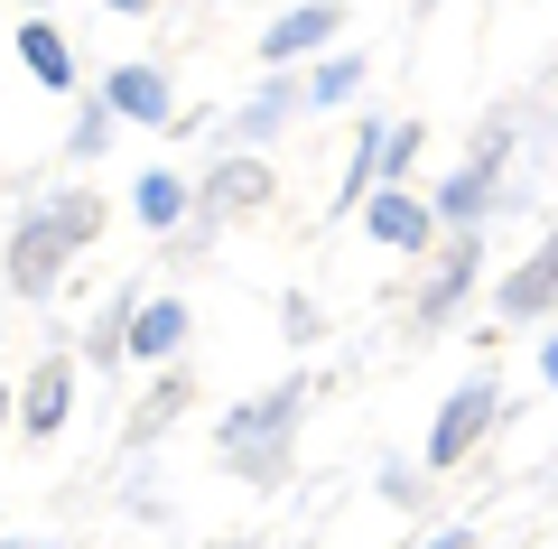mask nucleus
Instances as JSON below:
<instances>
[{"label":"nucleus","mask_w":558,"mask_h":549,"mask_svg":"<svg viewBox=\"0 0 558 549\" xmlns=\"http://www.w3.org/2000/svg\"><path fill=\"white\" fill-rule=\"evenodd\" d=\"M279 419H299V382H279L270 401H252V410H233V419H223V438H233V456H242L252 475H270V466H279V447H270V438H279Z\"/></svg>","instance_id":"nucleus-1"},{"label":"nucleus","mask_w":558,"mask_h":549,"mask_svg":"<svg viewBox=\"0 0 558 549\" xmlns=\"http://www.w3.org/2000/svg\"><path fill=\"white\" fill-rule=\"evenodd\" d=\"M484 419H494V382H465V392L438 410V429H428V456H438V466H447V456H465Z\"/></svg>","instance_id":"nucleus-2"},{"label":"nucleus","mask_w":558,"mask_h":549,"mask_svg":"<svg viewBox=\"0 0 558 549\" xmlns=\"http://www.w3.org/2000/svg\"><path fill=\"white\" fill-rule=\"evenodd\" d=\"M57 252H65L57 224H28V234L10 242V279H20V289H47V279H57Z\"/></svg>","instance_id":"nucleus-3"},{"label":"nucleus","mask_w":558,"mask_h":549,"mask_svg":"<svg viewBox=\"0 0 558 549\" xmlns=\"http://www.w3.org/2000/svg\"><path fill=\"white\" fill-rule=\"evenodd\" d=\"M502 308H512V317H539V308H558V234L539 242V261L512 279V289H502Z\"/></svg>","instance_id":"nucleus-4"},{"label":"nucleus","mask_w":558,"mask_h":549,"mask_svg":"<svg viewBox=\"0 0 558 549\" xmlns=\"http://www.w3.org/2000/svg\"><path fill=\"white\" fill-rule=\"evenodd\" d=\"M20 57H28V75H38V84H75V57H65V38H57V28H38V20H28V28H20Z\"/></svg>","instance_id":"nucleus-5"},{"label":"nucleus","mask_w":558,"mask_h":549,"mask_svg":"<svg viewBox=\"0 0 558 549\" xmlns=\"http://www.w3.org/2000/svg\"><path fill=\"white\" fill-rule=\"evenodd\" d=\"M20 419H28V429H57V419H65V363H38V382H28V401H20Z\"/></svg>","instance_id":"nucleus-6"},{"label":"nucleus","mask_w":558,"mask_h":549,"mask_svg":"<svg viewBox=\"0 0 558 549\" xmlns=\"http://www.w3.org/2000/svg\"><path fill=\"white\" fill-rule=\"evenodd\" d=\"M373 234H381V242H400V252H410V242H428V215H418L410 196H373Z\"/></svg>","instance_id":"nucleus-7"},{"label":"nucleus","mask_w":558,"mask_h":549,"mask_svg":"<svg viewBox=\"0 0 558 549\" xmlns=\"http://www.w3.org/2000/svg\"><path fill=\"white\" fill-rule=\"evenodd\" d=\"M178 335H186V308H168V298H159V308H140V317H131V354H168Z\"/></svg>","instance_id":"nucleus-8"},{"label":"nucleus","mask_w":558,"mask_h":549,"mask_svg":"<svg viewBox=\"0 0 558 549\" xmlns=\"http://www.w3.org/2000/svg\"><path fill=\"white\" fill-rule=\"evenodd\" d=\"M317 38H336V10H299V20H279L260 57H299V47H317Z\"/></svg>","instance_id":"nucleus-9"},{"label":"nucleus","mask_w":558,"mask_h":549,"mask_svg":"<svg viewBox=\"0 0 558 549\" xmlns=\"http://www.w3.org/2000/svg\"><path fill=\"white\" fill-rule=\"evenodd\" d=\"M112 103H121V112H140V121H159V112H168V84L140 75V65H121V75H112Z\"/></svg>","instance_id":"nucleus-10"},{"label":"nucleus","mask_w":558,"mask_h":549,"mask_svg":"<svg viewBox=\"0 0 558 549\" xmlns=\"http://www.w3.org/2000/svg\"><path fill=\"white\" fill-rule=\"evenodd\" d=\"M270 196V168H260V158H233V168L215 177V205H260Z\"/></svg>","instance_id":"nucleus-11"},{"label":"nucleus","mask_w":558,"mask_h":549,"mask_svg":"<svg viewBox=\"0 0 558 549\" xmlns=\"http://www.w3.org/2000/svg\"><path fill=\"white\" fill-rule=\"evenodd\" d=\"M494 158H502V131H494V140H484V158H475V168H465V177H457V187H447V215H465V205H475V196H484V177H494Z\"/></svg>","instance_id":"nucleus-12"},{"label":"nucleus","mask_w":558,"mask_h":549,"mask_svg":"<svg viewBox=\"0 0 558 549\" xmlns=\"http://www.w3.org/2000/svg\"><path fill=\"white\" fill-rule=\"evenodd\" d=\"M178 177H140V215H149V224H178Z\"/></svg>","instance_id":"nucleus-13"},{"label":"nucleus","mask_w":558,"mask_h":549,"mask_svg":"<svg viewBox=\"0 0 558 549\" xmlns=\"http://www.w3.org/2000/svg\"><path fill=\"white\" fill-rule=\"evenodd\" d=\"M47 224H57V234H65V242H84V234H94V224H102V215H94V196H65V205H57V215H47Z\"/></svg>","instance_id":"nucleus-14"},{"label":"nucleus","mask_w":558,"mask_h":549,"mask_svg":"<svg viewBox=\"0 0 558 549\" xmlns=\"http://www.w3.org/2000/svg\"><path fill=\"white\" fill-rule=\"evenodd\" d=\"M428 549H465V530H447V540H428Z\"/></svg>","instance_id":"nucleus-15"},{"label":"nucleus","mask_w":558,"mask_h":549,"mask_svg":"<svg viewBox=\"0 0 558 549\" xmlns=\"http://www.w3.org/2000/svg\"><path fill=\"white\" fill-rule=\"evenodd\" d=\"M112 10H149V0H112Z\"/></svg>","instance_id":"nucleus-16"},{"label":"nucleus","mask_w":558,"mask_h":549,"mask_svg":"<svg viewBox=\"0 0 558 549\" xmlns=\"http://www.w3.org/2000/svg\"><path fill=\"white\" fill-rule=\"evenodd\" d=\"M539 363H549V373H558V345H549V354H539Z\"/></svg>","instance_id":"nucleus-17"},{"label":"nucleus","mask_w":558,"mask_h":549,"mask_svg":"<svg viewBox=\"0 0 558 549\" xmlns=\"http://www.w3.org/2000/svg\"><path fill=\"white\" fill-rule=\"evenodd\" d=\"M10 549H28V540H10Z\"/></svg>","instance_id":"nucleus-18"},{"label":"nucleus","mask_w":558,"mask_h":549,"mask_svg":"<svg viewBox=\"0 0 558 549\" xmlns=\"http://www.w3.org/2000/svg\"><path fill=\"white\" fill-rule=\"evenodd\" d=\"M0 410H10V401H0Z\"/></svg>","instance_id":"nucleus-19"},{"label":"nucleus","mask_w":558,"mask_h":549,"mask_svg":"<svg viewBox=\"0 0 558 549\" xmlns=\"http://www.w3.org/2000/svg\"><path fill=\"white\" fill-rule=\"evenodd\" d=\"M233 549H242V540H233Z\"/></svg>","instance_id":"nucleus-20"}]
</instances>
